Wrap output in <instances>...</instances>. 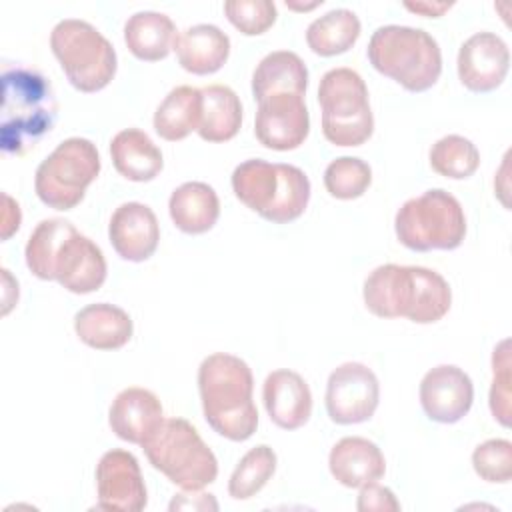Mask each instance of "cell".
<instances>
[{
    "instance_id": "obj_1",
    "label": "cell",
    "mask_w": 512,
    "mask_h": 512,
    "mask_svg": "<svg viewBox=\"0 0 512 512\" xmlns=\"http://www.w3.org/2000/svg\"><path fill=\"white\" fill-rule=\"evenodd\" d=\"M362 296L374 316L408 318L416 324L442 320L452 304L444 276L424 266L382 264L366 276Z\"/></svg>"
},
{
    "instance_id": "obj_2",
    "label": "cell",
    "mask_w": 512,
    "mask_h": 512,
    "mask_svg": "<svg viewBox=\"0 0 512 512\" xmlns=\"http://www.w3.org/2000/svg\"><path fill=\"white\" fill-rule=\"evenodd\" d=\"M198 392L204 420L214 432L232 442H244L256 432L254 376L242 358L228 352L206 356L198 366Z\"/></svg>"
},
{
    "instance_id": "obj_3",
    "label": "cell",
    "mask_w": 512,
    "mask_h": 512,
    "mask_svg": "<svg viewBox=\"0 0 512 512\" xmlns=\"http://www.w3.org/2000/svg\"><path fill=\"white\" fill-rule=\"evenodd\" d=\"M58 114L50 82L34 70L8 68L2 74L0 144L6 154L22 156L52 130Z\"/></svg>"
},
{
    "instance_id": "obj_4",
    "label": "cell",
    "mask_w": 512,
    "mask_h": 512,
    "mask_svg": "<svg viewBox=\"0 0 512 512\" xmlns=\"http://www.w3.org/2000/svg\"><path fill=\"white\" fill-rule=\"evenodd\" d=\"M236 198L274 224L300 218L310 200V180L298 166L250 158L232 172Z\"/></svg>"
},
{
    "instance_id": "obj_5",
    "label": "cell",
    "mask_w": 512,
    "mask_h": 512,
    "mask_svg": "<svg viewBox=\"0 0 512 512\" xmlns=\"http://www.w3.org/2000/svg\"><path fill=\"white\" fill-rule=\"evenodd\" d=\"M368 60L380 74L408 92H426L442 74V52L432 34L422 28L386 24L372 32Z\"/></svg>"
},
{
    "instance_id": "obj_6",
    "label": "cell",
    "mask_w": 512,
    "mask_h": 512,
    "mask_svg": "<svg viewBox=\"0 0 512 512\" xmlns=\"http://www.w3.org/2000/svg\"><path fill=\"white\" fill-rule=\"evenodd\" d=\"M148 462L182 490H202L218 476V460L184 418H164L142 442Z\"/></svg>"
},
{
    "instance_id": "obj_7",
    "label": "cell",
    "mask_w": 512,
    "mask_h": 512,
    "mask_svg": "<svg viewBox=\"0 0 512 512\" xmlns=\"http://www.w3.org/2000/svg\"><path fill=\"white\" fill-rule=\"evenodd\" d=\"M394 232L398 242L414 252L454 250L466 236L464 208L442 188L426 190L400 206Z\"/></svg>"
},
{
    "instance_id": "obj_8",
    "label": "cell",
    "mask_w": 512,
    "mask_h": 512,
    "mask_svg": "<svg viewBox=\"0 0 512 512\" xmlns=\"http://www.w3.org/2000/svg\"><path fill=\"white\" fill-rule=\"evenodd\" d=\"M50 48L68 82L80 92H98L116 76L112 42L90 22L64 18L50 32Z\"/></svg>"
},
{
    "instance_id": "obj_9",
    "label": "cell",
    "mask_w": 512,
    "mask_h": 512,
    "mask_svg": "<svg viewBox=\"0 0 512 512\" xmlns=\"http://www.w3.org/2000/svg\"><path fill=\"white\" fill-rule=\"evenodd\" d=\"M322 134L334 146H360L374 132L368 88L352 68H332L320 78Z\"/></svg>"
},
{
    "instance_id": "obj_10",
    "label": "cell",
    "mask_w": 512,
    "mask_h": 512,
    "mask_svg": "<svg viewBox=\"0 0 512 512\" xmlns=\"http://www.w3.org/2000/svg\"><path fill=\"white\" fill-rule=\"evenodd\" d=\"M100 168V154L92 140L66 138L38 164L36 196L54 210H72L84 200L86 188L96 180Z\"/></svg>"
},
{
    "instance_id": "obj_11",
    "label": "cell",
    "mask_w": 512,
    "mask_h": 512,
    "mask_svg": "<svg viewBox=\"0 0 512 512\" xmlns=\"http://www.w3.org/2000/svg\"><path fill=\"white\" fill-rule=\"evenodd\" d=\"M324 402L330 420L336 424L366 422L380 402L378 378L362 362H344L330 372Z\"/></svg>"
},
{
    "instance_id": "obj_12",
    "label": "cell",
    "mask_w": 512,
    "mask_h": 512,
    "mask_svg": "<svg viewBox=\"0 0 512 512\" xmlns=\"http://www.w3.org/2000/svg\"><path fill=\"white\" fill-rule=\"evenodd\" d=\"M98 508L112 512H140L148 494L136 456L122 448L102 454L96 464Z\"/></svg>"
},
{
    "instance_id": "obj_13",
    "label": "cell",
    "mask_w": 512,
    "mask_h": 512,
    "mask_svg": "<svg viewBox=\"0 0 512 512\" xmlns=\"http://www.w3.org/2000/svg\"><path fill=\"white\" fill-rule=\"evenodd\" d=\"M310 132V114L304 96L272 94L258 102L254 134L264 148L288 152L304 144Z\"/></svg>"
},
{
    "instance_id": "obj_14",
    "label": "cell",
    "mask_w": 512,
    "mask_h": 512,
    "mask_svg": "<svg viewBox=\"0 0 512 512\" xmlns=\"http://www.w3.org/2000/svg\"><path fill=\"white\" fill-rule=\"evenodd\" d=\"M418 394L424 414L438 424H454L462 420L474 402L470 376L454 364H438L430 368L420 382Z\"/></svg>"
},
{
    "instance_id": "obj_15",
    "label": "cell",
    "mask_w": 512,
    "mask_h": 512,
    "mask_svg": "<svg viewBox=\"0 0 512 512\" xmlns=\"http://www.w3.org/2000/svg\"><path fill=\"white\" fill-rule=\"evenodd\" d=\"M456 68L462 86L470 92H492L508 74V44L494 32H476L462 42Z\"/></svg>"
},
{
    "instance_id": "obj_16",
    "label": "cell",
    "mask_w": 512,
    "mask_h": 512,
    "mask_svg": "<svg viewBox=\"0 0 512 512\" xmlns=\"http://www.w3.org/2000/svg\"><path fill=\"white\" fill-rule=\"evenodd\" d=\"M106 272V258L100 246L78 230L62 242L52 264V280L72 294L96 292L104 284Z\"/></svg>"
},
{
    "instance_id": "obj_17",
    "label": "cell",
    "mask_w": 512,
    "mask_h": 512,
    "mask_svg": "<svg viewBox=\"0 0 512 512\" xmlns=\"http://www.w3.org/2000/svg\"><path fill=\"white\" fill-rule=\"evenodd\" d=\"M108 238L122 260L144 262L156 252L160 242L158 218L142 202H124L110 218Z\"/></svg>"
},
{
    "instance_id": "obj_18",
    "label": "cell",
    "mask_w": 512,
    "mask_h": 512,
    "mask_svg": "<svg viewBox=\"0 0 512 512\" xmlns=\"http://www.w3.org/2000/svg\"><path fill=\"white\" fill-rule=\"evenodd\" d=\"M262 400L270 420L282 430L302 428L312 414V392L306 380L288 368L274 370L262 386Z\"/></svg>"
},
{
    "instance_id": "obj_19",
    "label": "cell",
    "mask_w": 512,
    "mask_h": 512,
    "mask_svg": "<svg viewBox=\"0 0 512 512\" xmlns=\"http://www.w3.org/2000/svg\"><path fill=\"white\" fill-rule=\"evenodd\" d=\"M164 408L152 390L130 386L116 394L108 410L112 432L130 444H140L160 426Z\"/></svg>"
},
{
    "instance_id": "obj_20",
    "label": "cell",
    "mask_w": 512,
    "mask_h": 512,
    "mask_svg": "<svg viewBox=\"0 0 512 512\" xmlns=\"http://www.w3.org/2000/svg\"><path fill=\"white\" fill-rule=\"evenodd\" d=\"M334 480L346 488H360L378 482L386 472V460L378 444L362 436L340 438L328 456Z\"/></svg>"
},
{
    "instance_id": "obj_21",
    "label": "cell",
    "mask_w": 512,
    "mask_h": 512,
    "mask_svg": "<svg viewBox=\"0 0 512 512\" xmlns=\"http://www.w3.org/2000/svg\"><path fill=\"white\" fill-rule=\"evenodd\" d=\"M172 50L178 64L196 76L218 72L230 56V38L214 24H194L176 34Z\"/></svg>"
},
{
    "instance_id": "obj_22",
    "label": "cell",
    "mask_w": 512,
    "mask_h": 512,
    "mask_svg": "<svg viewBox=\"0 0 512 512\" xmlns=\"http://www.w3.org/2000/svg\"><path fill=\"white\" fill-rule=\"evenodd\" d=\"M74 332L80 342L94 350H118L130 342L134 324L124 308L96 302L76 312Z\"/></svg>"
},
{
    "instance_id": "obj_23",
    "label": "cell",
    "mask_w": 512,
    "mask_h": 512,
    "mask_svg": "<svg viewBox=\"0 0 512 512\" xmlns=\"http://www.w3.org/2000/svg\"><path fill=\"white\" fill-rule=\"evenodd\" d=\"M168 212L174 226L184 234H204L218 222L220 200L210 184L192 180L174 188Z\"/></svg>"
},
{
    "instance_id": "obj_24",
    "label": "cell",
    "mask_w": 512,
    "mask_h": 512,
    "mask_svg": "<svg viewBox=\"0 0 512 512\" xmlns=\"http://www.w3.org/2000/svg\"><path fill=\"white\" fill-rule=\"evenodd\" d=\"M110 156L116 172L132 182H150L164 166L160 148L138 128L120 130L110 142Z\"/></svg>"
},
{
    "instance_id": "obj_25",
    "label": "cell",
    "mask_w": 512,
    "mask_h": 512,
    "mask_svg": "<svg viewBox=\"0 0 512 512\" xmlns=\"http://www.w3.org/2000/svg\"><path fill=\"white\" fill-rule=\"evenodd\" d=\"M308 88V68L304 60L290 50L266 54L252 72V94L260 102L272 94L304 96Z\"/></svg>"
},
{
    "instance_id": "obj_26",
    "label": "cell",
    "mask_w": 512,
    "mask_h": 512,
    "mask_svg": "<svg viewBox=\"0 0 512 512\" xmlns=\"http://www.w3.org/2000/svg\"><path fill=\"white\" fill-rule=\"evenodd\" d=\"M178 30L170 16L156 10L134 12L124 24V42L128 50L144 62L164 60L176 38Z\"/></svg>"
},
{
    "instance_id": "obj_27",
    "label": "cell",
    "mask_w": 512,
    "mask_h": 512,
    "mask_svg": "<svg viewBox=\"0 0 512 512\" xmlns=\"http://www.w3.org/2000/svg\"><path fill=\"white\" fill-rule=\"evenodd\" d=\"M202 118V90L182 84L172 88L158 104L152 124L160 138L168 142L184 140L198 130Z\"/></svg>"
},
{
    "instance_id": "obj_28",
    "label": "cell",
    "mask_w": 512,
    "mask_h": 512,
    "mask_svg": "<svg viewBox=\"0 0 512 512\" xmlns=\"http://www.w3.org/2000/svg\"><path fill=\"white\" fill-rule=\"evenodd\" d=\"M202 90V118L198 136L206 142H228L242 126V102L224 84H210Z\"/></svg>"
},
{
    "instance_id": "obj_29",
    "label": "cell",
    "mask_w": 512,
    "mask_h": 512,
    "mask_svg": "<svg viewBox=\"0 0 512 512\" xmlns=\"http://www.w3.org/2000/svg\"><path fill=\"white\" fill-rule=\"evenodd\" d=\"M360 30V18L352 10L334 8L310 22L306 28V44L314 54L324 58L344 54L356 44Z\"/></svg>"
},
{
    "instance_id": "obj_30",
    "label": "cell",
    "mask_w": 512,
    "mask_h": 512,
    "mask_svg": "<svg viewBox=\"0 0 512 512\" xmlns=\"http://www.w3.org/2000/svg\"><path fill=\"white\" fill-rule=\"evenodd\" d=\"M74 224L64 218H46L36 224L32 230L24 258L28 270L40 280H52V264L62 246V242L74 232Z\"/></svg>"
},
{
    "instance_id": "obj_31",
    "label": "cell",
    "mask_w": 512,
    "mask_h": 512,
    "mask_svg": "<svg viewBox=\"0 0 512 512\" xmlns=\"http://www.w3.org/2000/svg\"><path fill=\"white\" fill-rule=\"evenodd\" d=\"M274 472L276 452L266 444H258L250 448L236 464L228 480V494L234 500H250L268 484Z\"/></svg>"
},
{
    "instance_id": "obj_32",
    "label": "cell",
    "mask_w": 512,
    "mask_h": 512,
    "mask_svg": "<svg viewBox=\"0 0 512 512\" xmlns=\"http://www.w3.org/2000/svg\"><path fill=\"white\" fill-rule=\"evenodd\" d=\"M428 158L434 172L452 180L470 178L480 166V152L476 144L460 134H448L436 140Z\"/></svg>"
},
{
    "instance_id": "obj_33",
    "label": "cell",
    "mask_w": 512,
    "mask_h": 512,
    "mask_svg": "<svg viewBox=\"0 0 512 512\" xmlns=\"http://www.w3.org/2000/svg\"><path fill=\"white\" fill-rule=\"evenodd\" d=\"M372 184V168L356 156H340L324 170V186L338 200L360 198Z\"/></svg>"
},
{
    "instance_id": "obj_34",
    "label": "cell",
    "mask_w": 512,
    "mask_h": 512,
    "mask_svg": "<svg viewBox=\"0 0 512 512\" xmlns=\"http://www.w3.org/2000/svg\"><path fill=\"white\" fill-rule=\"evenodd\" d=\"M474 472L490 484H508L512 478V442L506 438H490L472 452Z\"/></svg>"
},
{
    "instance_id": "obj_35",
    "label": "cell",
    "mask_w": 512,
    "mask_h": 512,
    "mask_svg": "<svg viewBox=\"0 0 512 512\" xmlns=\"http://www.w3.org/2000/svg\"><path fill=\"white\" fill-rule=\"evenodd\" d=\"M224 14L246 36L264 34L278 16L272 0H228L224 2Z\"/></svg>"
},
{
    "instance_id": "obj_36",
    "label": "cell",
    "mask_w": 512,
    "mask_h": 512,
    "mask_svg": "<svg viewBox=\"0 0 512 512\" xmlns=\"http://www.w3.org/2000/svg\"><path fill=\"white\" fill-rule=\"evenodd\" d=\"M490 412L502 426H510V342L502 340L492 352Z\"/></svg>"
},
{
    "instance_id": "obj_37",
    "label": "cell",
    "mask_w": 512,
    "mask_h": 512,
    "mask_svg": "<svg viewBox=\"0 0 512 512\" xmlns=\"http://www.w3.org/2000/svg\"><path fill=\"white\" fill-rule=\"evenodd\" d=\"M356 508L360 512H396L400 510V502L390 488L380 486L378 482H370L360 486Z\"/></svg>"
},
{
    "instance_id": "obj_38",
    "label": "cell",
    "mask_w": 512,
    "mask_h": 512,
    "mask_svg": "<svg viewBox=\"0 0 512 512\" xmlns=\"http://www.w3.org/2000/svg\"><path fill=\"white\" fill-rule=\"evenodd\" d=\"M170 510H218V502L212 494L200 490H184L172 498Z\"/></svg>"
},
{
    "instance_id": "obj_39",
    "label": "cell",
    "mask_w": 512,
    "mask_h": 512,
    "mask_svg": "<svg viewBox=\"0 0 512 512\" xmlns=\"http://www.w3.org/2000/svg\"><path fill=\"white\" fill-rule=\"evenodd\" d=\"M2 240H8L18 228H20V222H22V212H20V206L18 202L10 196V194H2Z\"/></svg>"
},
{
    "instance_id": "obj_40",
    "label": "cell",
    "mask_w": 512,
    "mask_h": 512,
    "mask_svg": "<svg viewBox=\"0 0 512 512\" xmlns=\"http://www.w3.org/2000/svg\"><path fill=\"white\" fill-rule=\"evenodd\" d=\"M404 8L426 18H438L452 8V2H404Z\"/></svg>"
},
{
    "instance_id": "obj_41",
    "label": "cell",
    "mask_w": 512,
    "mask_h": 512,
    "mask_svg": "<svg viewBox=\"0 0 512 512\" xmlns=\"http://www.w3.org/2000/svg\"><path fill=\"white\" fill-rule=\"evenodd\" d=\"M320 4H322V0H316V2H310V4H298V2H288V0H286V6H288L290 10H300V12H302V10H304V12H306V10H314V8L320 6Z\"/></svg>"
}]
</instances>
